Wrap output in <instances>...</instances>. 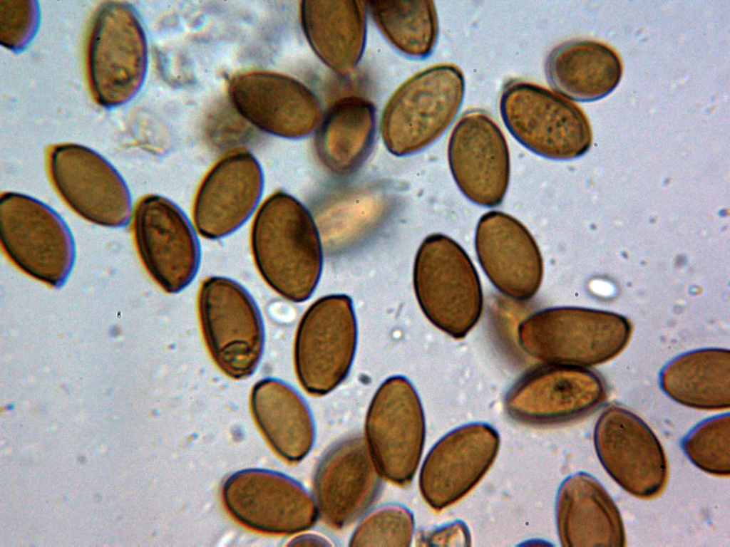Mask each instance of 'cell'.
<instances>
[{"label": "cell", "mask_w": 730, "mask_h": 547, "mask_svg": "<svg viewBox=\"0 0 730 547\" xmlns=\"http://www.w3.org/2000/svg\"><path fill=\"white\" fill-rule=\"evenodd\" d=\"M250 246L266 283L285 299H309L320 278L323 251L309 209L292 195L277 191L260 205L253 219Z\"/></svg>", "instance_id": "cell-1"}, {"label": "cell", "mask_w": 730, "mask_h": 547, "mask_svg": "<svg viewBox=\"0 0 730 547\" xmlns=\"http://www.w3.org/2000/svg\"><path fill=\"white\" fill-rule=\"evenodd\" d=\"M632 325L606 311L555 307L533 313L518 328L521 349L541 361L586 367L607 362L627 345Z\"/></svg>", "instance_id": "cell-2"}, {"label": "cell", "mask_w": 730, "mask_h": 547, "mask_svg": "<svg viewBox=\"0 0 730 547\" xmlns=\"http://www.w3.org/2000/svg\"><path fill=\"white\" fill-rule=\"evenodd\" d=\"M413 284L428 320L455 339L478 322L483 297L477 270L464 249L443 234L426 236L416 254Z\"/></svg>", "instance_id": "cell-3"}, {"label": "cell", "mask_w": 730, "mask_h": 547, "mask_svg": "<svg viewBox=\"0 0 730 547\" xmlns=\"http://www.w3.org/2000/svg\"><path fill=\"white\" fill-rule=\"evenodd\" d=\"M464 93V75L453 63L430 66L404 81L381 114L380 132L388 151L403 157L433 144L453 122Z\"/></svg>", "instance_id": "cell-4"}, {"label": "cell", "mask_w": 730, "mask_h": 547, "mask_svg": "<svg viewBox=\"0 0 730 547\" xmlns=\"http://www.w3.org/2000/svg\"><path fill=\"white\" fill-rule=\"evenodd\" d=\"M499 107L510 134L539 156L572 160L586 153L592 145L591 125L581 108L541 85L508 81L503 88Z\"/></svg>", "instance_id": "cell-5"}, {"label": "cell", "mask_w": 730, "mask_h": 547, "mask_svg": "<svg viewBox=\"0 0 730 547\" xmlns=\"http://www.w3.org/2000/svg\"><path fill=\"white\" fill-rule=\"evenodd\" d=\"M87 73L96 102L106 108L131 100L145 80L148 67L145 33L128 3H103L93 16L88 37Z\"/></svg>", "instance_id": "cell-6"}, {"label": "cell", "mask_w": 730, "mask_h": 547, "mask_svg": "<svg viewBox=\"0 0 730 547\" xmlns=\"http://www.w3.org/2000/svg\"><path fill=\"white\" fill-rule=\"evenodd\" d=\"M202 335L218 369L234 380L250 377L264 347V327L259 308L248 291L223 276L202 283L197 297Z\"/></svg>", "instance_id": "cell-7"}, {"label": "cell", "mask_w": 730, "mask_h": 547, "mask_svg": "<svg viewBox=\"0 0 730 547\" xmlns=\"http://www.w3.org/2000/svg\"><path fill=\"white\" fill-rule=\"evenodd\" d=\"M0 236L7 257L19 269L51 287L67 281L75 261L73 235L51 207L14 192L0 198Z\"/></svg>", "instance_id": "cell-8"}, {"label": "cell", "mask_w": 730, "mask_h": 547, "mask_svg": "<svg viewBox=\"0 0 730 547\" xmlns=\"http://www.w3.org/2000/svg\"><path fill=\"white\" fill-rule=\"evenodd\" d=\"M352 299L331 294L314 301L298 325L294 343L297 377L309 395L322 396L347 377L357 344Z\"/></svg>", "instance_id": "cell-9"}, {"label": "cell", "mask_w": 730, "mask_h": 547, "mask_svg": "<svg viewBox=\"0 0 730 547\" xmlns=\"http://www.w3.org/2000/svg\"><path fill=\"white\" fill-rule=\"evenodd\" d=\"M425 434L422 405L412 383L402 375L385 380L365 420L366 441L381 474L395 484H408L418 466Z\"/></svg>", "instance_id": "cell-10"}, {"label": "cell", "mask_w": 730, "mask_h": 547, "mask_svg": "<svg viewBox=\"0 0 730 547\" xmlns=\"http://www.w3.org/2000/svg\"><path fill=\"white\" fill-rule=\"evenodd\" d=\"M607 395L606 385L597 373L549 363L521 376L507 392L504 405L507 414L519 423L550 427L589 416Z\"/></svg>", "instance_id": "cell-11"}, {"label": "cell", "mask_w": 730, "mask_h": 547, "mask_svg": "<svg viewBox=\"0 0 730 547\" xmlns=\"http://www.w3.org/2000/svg\"><path fill=\"white\" fill-rule=\"evenodd\" d=\"M48 172L56 192L84 219L106 227L126 225L131 197L120 174L104 157L82 145L63 143L48 155Z\"/></svg>", "instance_id": "cell-12"}, {"label": "cell", "mask_w": 730, "mask_h": 547, "mask_svg": "<svg viewBox=\"0 0 730 547\" xmlns=\"http://www.w3.org/2000/svg\"><path fill=\"white\" fill-rule=\"evenodd\" d=\"M222 499L242 526L271 535H292L311 528L318 517L315 500L290 476L267 469L238 471L227 478Z\"/></svg>", "instance_id": "cell-13"}, {"label": "cell", "mask_w": 730, "mask_h": 547, "mask_svg": "<svg viewBox=\"0 0 730 547\" xmlns=\"http://www.w3.org/2000/svg\"><path fill=\"white\" fill-rule=\"evenodd\" d=\"M593 438L601 464L624 491L641 499L663 492L669 474L666 454L639 417L620 405H609L597 420Z\"/></svg>", "instance_id": "cell-14"}, {"label": "cell", "mask_w": 730, "mask_h": 547, "mask_svg": "<svg viewBox=\"0 0 730 547\" xmlns=\"http://www.w3.org/2000/svg\"><path fill=\"white\" fill-rule=\"evenodd\" d=\"M133 231L141 261L152 278L168 293H177L195 278L200 247L195 227L173 202L158 194L135 206Z\"/></svg>", "instance_id": "cell-15"}, {"label": "cell", "mask_w": 730, "mask_h": 547, "mask_svg": "<svg viewBox=\"0 0 730 547\" xmlns=\"http://www.w3.org/2000/svg\"><path fill=\"white\" fill-rule=\"evenodd\" d=\"M447 152L453 177L468 200L484 207L502 203L510 180V152L501 129L487 113H464L451 132Z\"/></svg>", "instance_id": "cell-16"}, {"label": "cell", "mask_w": 730, "mask_h": 547, "mask_svg": "<svg viewBox=\"0 0 730 547\" xmlns=\"http://www.w3.org/2000/svg\"><path fill=\"white\" fill-rule=\"evenodd\" d=\"M381 476L361 435L352 434L333 444L314 475V496L322 521L340 529L357 520L376 500Z\"/></svg>", "instance_id": "cell-17"}, {"label": "cell", "mask_w": 730, "mask_h": 547, "mask_svg": "<svg viewBox=\"0 0 730 547\" xmlns=\"http://www.w3.org/2000/svg\"><path fill=\"white\" fill-rule=\"evenodd\" d=\"M236 110L258 129L275 136L299 139L320 122L322 108L315 93L289 75L262 71L235 76L229 86Z\"/></svg>", "instance_id": "cell-18"}, {"label": "cell", "mask_w": 730, "mask_h": 547, "mask_svg": "<svg viewBox=\"0 0 730 547\" xmlns=\"http://www.w3.org/2000/svg\"><path fill=\"white\" fill-rule=\"evenodd\" d=\"M499 445L498 432L484 423L466 424L443 436L421 469L419 489L423 499L436 511L457 502L486 474Z\"/></svg>", "instance_id": "cell-19"}, {"label": "cell", "mask_w": 730, "mask_h": 547, "mask_svg": "<svg viewBox=\"0 0 730 547\" xmlns=\"http://www.w3.org/2000/svg\"><path fill=\"white\" fill-rule=\"evenodd\" d=\"M264 189V174L255 157L246 150L225 155L200 183L192 209L200 235L217 239L243 225L256 210Z\"/></svg>", "instance_id": "cell-20"}, {"label": "cell", "mask_w": 730, "mask_h": 547, "mask_svg": "<svg viewBox=\"0 0 730 547\" xmlns=\"http://www.w3.org/2000/svg\"><path fill=\"white\" fill-rule=\"evenodd\" d=\"M475 247L484 273L500 293L520 301L535 295L543 278V259L519 220L500 211L485 213L476 226Z\"/></svg>", "instance_id": "cell-21"}, {"label": "cell", "mask_w": 730, "mask_h": 547, "mask_svg": "<svg viewBox=\"0 0 730 547\" xmlns=\"http://www.w3.org/2000/svg\"><path fill=\"white\" fill-rule=\"evenodd\" d=\"M556 523L563 546H625L620 512L592 475L577 472L561 484L556 498Z\"/></svg>", "instance_id": "cell-22"}, {"label": "cell", "mask_w": 730, "mask_h": 547, "mask_svg": "<svg viewBox=\"0 0 730 547\" xmlns=\"http://www.w3.org/2000/svg\"><path fill=\"white\" fill-rule=\"evenodd\" d=\"M299 14L304 34L317 57L337 73H351L365 48L364 2L305 0L301 1Z\"/></svg>", "instance_id": "cell-23"}, {"label": "cell", "mask_w": 730, "mask_h": 547, "mask_svg": "<svg viewBox=\"0 0 730 547\" xmlns=\"http://www.w3.org/2000/svg\"><path fill=\"white\" fill-rule=\"evenodd\" d=\"M376 124V108L369 100L349 95L335 101L314 135V151L321 165L337 177L357 172L373 149Z\"/></svg>", "instance_id": "cell-24"}, {"label": "cell", "mask_w": 730, "mask_h": 547, "mask_svg": "<svg viewBox=\"0 0 730 547\" xmlns=\"http://www.w3.org/2000/svg\"><path fill=\"white\" fill-rule=\"evenodd\" d=\"M623 67L619 54L607 44L575 39L555 46L548 56L545 72L556 93L580 102H592L612 93Z\"/></svg>", "instance_id": "cell-25"}, {"label": "cell", "mask_w": 730, "mask_h": 547, "mask_svg": "<svg viewBox=\"0 0 730 547\" xmlns=\"http://www.w3.org/2000/svg\"><path fill=\"white\" fill-rule=\"evenodd\" d=\"M250 409L262 434L281 458L296 463L309 454L314 441V420L306 401L293 387L273 377L257 381L251 391Z\"/></svg>", "instance_id": "cell-26"}, {"label": "cell", "mask_w": 730, "mask_h": 547, "mask_svg": "<svg viewBox=\"0 0 730 547\" xmlns=\"http://www.w3.org/2000/svg\"><path fill=\"white\" fill-rule=\"evenodd\" d=\"M663 391L673 400L699 410L730 406V352L709 348L678 356L663 369Z\"/></svg>", "instance_id": "cell-27"}, {"label": "cell", "mask_w": 730, "mask_h": 547, "mask_svg": "<svg viewBox=\"0 0 730 547\" xmlns=\"http://www.w3.org/2000/svg\"><path fill=\"white\" fill-rule=\"evenodd\" d=\"M364 3L378 29L395 48L416 58L431 55L438 36V15L433 1Z\"/></svg>", "instance_id": "cell-28"}, {"label": "cell", "mask_w": 730, "mask_h": 547, "mask_svg": "<svg viewBox=\"0 0 730 547\" xmlns=\"http://www.w3.org/2000/svg\"><path fill=\"white\" fill-rule=\"evenodd\" d=\"M682 449L696 467L716 476L730 474V416L706 419L684 437Z\"/></svg>", "instance_id": "cell-29"}, {"label": "cell", "mask_w": 730, "mask_h": 547, "mask_svg": "<svg viewBox=\"0 0 730 547\" xmlns=\"http://www.w3.org/2000/svg\"><path fill=\"white\" fill-rule=\"evenodd\" d=\"M413 533L412 512L400 504H386L361 519L350 538L349 546H408Z\"/></svg>", "instance_id": "cell-30"}, {"label": "cell", "mask_w": 730, "mask_h": 547, "mask_svg": "<svg viewBox=\"0 0 730 547\" xmlns=\"http://www.w3.org/2000/svg\"><path fill=\"white\" fill-rule=\"evenodd\" d=\"M39 6L34 0H0V42L8 49L24 50L36 34Z\"/></svg>", "instance_id": "cell-31"}, {"label": "cell", "mask_w": 730, "mask_h": 547, "mask_svg": "<svg viewBox=\"0 0 730 547\" xmlns=\"http://www.w3.org/2000/svg\"><path fill=\"white\" fill-rule=\"evenodd\" d=\"M470 541L468 529L461 521L424 531L418 538L421 546H469Z\"/></svg>", "instance_id": "cell-32"}, {"label": "cell", "mask_w": 730, "mask_h": 547, "mask_svg": "<svg viewBox=\"0 0 730 547\" xmlns=\"http://www.w3.org/2000/svg\"><path fill=\"white\" fill-rule=\"evenodd\" d=\"M290 545L331 546H333V543L328 538L324 536L316 533H307L295 537L292 539Z\"/></svg>", "instance_id": "cell-33"}]
</instances>
